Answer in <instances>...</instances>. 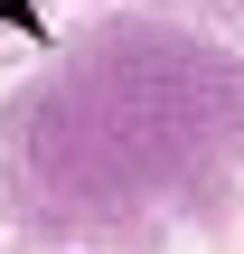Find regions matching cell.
<instances>
[{
	"label": "cell",
	"mask_w": 244,
	"mask_h": 254,
	"mask_svg": "<svg viewBox=\"0 0 244 254\" xmlns=\"http://www.w3.org/2000/svg\"><path fill=\"white\" fill-rule=\"evenodd\" d=\"M0 19H19V28H38V9H28V0H0Z\"/></svg>",
	"instance_id": "obj_1"
}]
</instances>
